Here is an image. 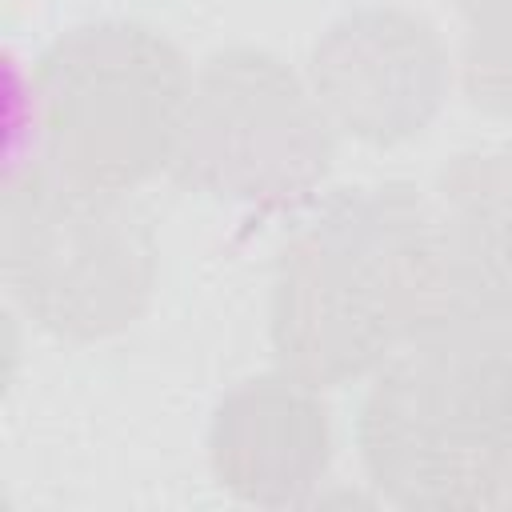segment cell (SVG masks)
Instances as JSON below:
<instances>
[{
    "label": "cell",
    "mask_w": 512,
    "mask_h": 512,
    "mask_svg": "<svg viewBox=\"0 0 512 512\" xmlns=\"http://www.w3.org/2000/svg\"><path fill=\"white\" fill-rule=\"evenodd\" d=\"M456 312L464 296L444 216L416 184L340 188L276 252L272 352L316 388L372 376Z\"/></svg>",
    "instance_id": "obj_1"
},
{
    "label": "cell",
    "mask_w": 512,
    "mask_h": 512,
    "mask_svg": "<svg viewBox=\"0 0 512 512\" xmlns=\"http://www.w3.org/2000/svg\"><path fill=\"white\" fill-rule=\"evenodd\" d=\"M192 68L140 20H92L60 32L36 60L32 112L44 160L84 184L128 192L168 172Z\"/></svg>",
    "instance_id": "obj_2"
},
{
    "label": "cell",
    "mask_w": 512,
    "mask_h": 512,
    "mask_svg": "<svg viewBox=\"0 0 512 512\" xmlns=\"http://www.w3.org/2000/svg\"><path fill=\"white\" fill-rule=\"evenodd\" d=\"M0 256L16 304L60 340L132 328L160 268L156 232L124 192L84 184L48 160L8 180Z\"/></svg>",
    "instance_id": "obj_3"
},
{
    "label": "cell",
    "mask_w": 512,
    "mask_h": 512,
    "mask_svg": "<svg viewBox=\"0 0 512 512\" xmlns=\"http://www.w3.org/2000/svg\"><path fill=\"white\" fill-rule=\"evenodd\" d=\"M336 156V128L312 84L276 52L232 44L192 72L168 172L212 200L296 208L316 196Z\"/></svg>",
    "instance_id": "obj_4"
},
{
    "label": "cell",
    "mask_w": 512,
    "mask_h": 512,
    "mask_svg": "<svg viewBox=\"0 0 512 512\" xmlns=\"http://www.w3.org/2000/svg\"><path fill=\"white\" fill-rule=\"evenodd\" d=\"M356 448L368 484L400 508L512 504V476L480 432L448 324L408 340L372 372Z\"/></svg>",
    "instance_id": "obj_5"
},
{
    "label": "cell",
    "mask_w": 512,
    "mask_h": 512,
    "mask_svg": "<svg viewBox=\"0 0 512 512\" xmlns=\"http://www.w3.org/2000/svg\"><path fill=\"white\" fill-rule=\"evenodd\" d=\"M308 84L332 128L364 144H400L440 116L452 60L428 16L372 4L336 16L316 36Z\"/></svg>",
    "instance_id": "obj_6"
},
{
    "label": "cell",
    "mask_w": 512,
    "mask_h": 512,
    "mask_svg": "<svg viewBox=\"0 0 512 512\" xmlns=\"http://www.w3.org/2000/svg\"><path fill=\"white\" fill-rule=\"evenodd\" d=\"M208 464L244 504H308L332 468V412L320 388L288 368L232 384L212 408Z\"/></svg>",
    "instance_id": "obj_7"
},
{
    "label": "cell",
    "mask_w": 512,
    "mask_h": 512,
    "mask_svg": "<svg viewBox=\"0 0 512 512\" xmlns=\"http://www.w3.org/2000/svg\"><path fill=\"white\" fill-rule=\"evenodd\" d=\"M464 308L512 316V140L460 152L436 180Z\"/></svg>",
    "instance_id": "obj_8"
},
{
    "label": "cell",
    "mask_w": 512,
    "mask_h": 512,
    "mask_svg": "<svg viewBox=\"0 0 512 512\" xmlns=\"http://www.w3.org/2000/svg\"><path fill=\"white\" fill-rule=\"evenodd\" d=\"M460 16L456 72L468 104L512 116V0H452Z\"/></svg>",
    "instance_id": "obj_9"
}]
</instances>
